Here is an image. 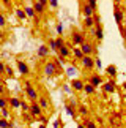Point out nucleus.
<instances>
[{
  "mask_svg": "<svg viewBox=\"0 0 126 128\" xmlns=\"http://www.w3.org/2000/svg\"><path fill=\"white\" fill-rule=\"evenodd\" d=\"M114 18L117 21L118 27L120 26H125V19H126V10L122 6V2L115 0L114 2Z\"/></svg>",
  "mask_w": 126,
  "mask_h": 128,
  "instance_id": "nucleus-1",
  "label": "nucleus"
},
{
  "mask_svg": "<svg viewBox=\"0 0 126 128\" xmlns=\"http://www.w3.org/2000/svg\"><path fill=\"white\" fill-rule=\"evenodd\" d=\"M43 73H44L46 78H55L57 74H60L62 71L57 68L54 60H46L44 65H43Z\"/></svg>",
  "mask_w": 126,
  "mask_h": 128,
  "instance_id": "nucleus-2",
  "label": "nucleus"
},
{
  "mask_svg": "<svg viewBox=\"0 0 126 128\" xmlns=\"http://www.w3.org/2000/svg\"><path fill=\"white\" fill-rule=\"evenodd\" d=\"M24 92H25V96L30 100V103L38 101V98H40V95H38V90L32 86L30 81H24Z\"/></svg>",
  "mask_w": 126,
  "mask_h": 128,
  "instance_id": "nucleus-3",
  "label": "nucleus"
},
{
  "mask_svg": "<svg viewBox=\"0 0 126 128\" xmlns=\"http://www.w3.org/2000/svg\"><path fill=\"white\" fill-rule=\"evenodd\" d=\"M69 41H71V44L74 48H80L82 44H84L85 41H87V38H85V35L82 32H79V30H72L71 32V35H69Z\"/></svg>",
  "mask_w": 126,
  "mask_h": 128,
  "instance_id": "nucleus-4",
  "label": "nucleus"
},
{
  "mask_svg": "<svg viewBox=\"0 0 126 128\" xmlns=\"http://www.w3.org/2000/svg\"><path fill=\"white\" fill-rule=\"evenodd\" d=\"M32 5H33V10L36 11L38 16L46 14L47 8H49V2H47V0H35V2H32Z\"/></svg>",
  "mask_w": 126,
  "mask_h": 128,
  "instance_id": "nucleus-5",
  "label": "nucleus"
},
{
  "mask_svg": "<svg viewBox=\"0 0 126 128\" xmlns=\"http://www.w3.org/2000/svg\"><path fill=\"white\" fill-rule=\"evenodd\" d=\"M72 48H74V46H72L71 43H66L63 48L59 49V52H57V57H60L62 60H65V62H66L68 58H71V57H72Z\"/></svg>",
  "mask_w": 126,
  "mask_h": 128,
  "instance_id": "nucleus-6",
  "label": "nucleus"
},
{
  "mask_svg": "<svg viewBox=\"0 0 126 128\" xmlns=\"http://www.w3.org/2000/svg\"><path fill=\"white\" fill-rule=\"evenodd\" d=\"M80 68H82V70H84V71H93L95 70V57H91V56H85L84 58H82V60H80Z\"/></svg>",
  "mask_w": 126,
  "mask_h": 128,
  "instance_id": "nucleus-7",
  "label": "nucleus"
},
{
  "mask_svg": "<svg viewBox=\"0 0 126 128\" xmlns=\"http://www.w3.org/2000/svg\"><path fill=\"white\" fill-rule=\"evenodd\" d=\"M16 68H17V71H19L21 76H28L30 74V66H28V63L25 60H22V58H17L16 60Z\"/></svg>",
  "mask_w": 126,
  "mask_h": 128,
  "instance_id": "nucleus-8",
  "label": "nucleus"
},
{
  "mask_svg": "<svg viewBox=\"0 0 126 128\" xmlns=\"http://www.w3.org/2000/svg\"><path fill=\"white\" fill-rule=\"evenodd\" d=\"M80 49H82V52H84V56H91V57H93L95 54H96V46H95V43H91V41H88V40L82 44Z\"/></svg>",
  "mask_w": 126,
  "mask_h": 128,
  "instance_id": "nucleus-9",
  "label": "nucleus"
},
{
  "mask_svg": "<svg viewBox=\"0 0 126 128\" xmlns=\"http://www.w3.org/2000/svg\"><path fill=\"white\" fill-rule=\"evenodd\" d=\"M71 88L74 92H84V87H85V81L82 78H72L71 82H69Z\"/></svg>",
  "mask_w": 126,
  "mask_h": 128,
  "instance_id": "nucleus-10",
  "label": "nucleus"
},
{
  "mask_svg": "<svg viewBox=\"0 0 126 128\" xmlns=\"http://www.w3.org/2000/svg\"><path fill=\"white\" fill-rule=\"evenodd\" d=\"M88 82L91 86H93L95 88H98V87H103V84H104V79L101 78V74L99 73H91V74L88 76Z\"/></svg>",
  "mask_w": 126,
  "mask_h": 128,
  "instance_id": "nucleus-11",
  "label": "nucleus"
},
{
  "mask_svg": "<svg viewBox=\"0 0 126 128\" xmlns=\"http://www.w3.org/2000/svg\"><path fill=\"white\" fill-rule=\"evenodd\" d=\"M80 13H82V16H84V18H93L95 14H96V11H93L87 2H80Z\"/></svg>",
  "mask_w": 126,
  "mask_h": 128,
  "instance_id": "nucleus-12",
  "label": "nucleus"
},
{
  "mask_svg": "<svg viewBox=\"0 0 126 128\" xmlns=\"http://www.w3.org/2000/svg\"><path fill=\"white\" fill-rule=\"evenodd\" d=\"M36 56H38V58H47L51 56V48L47 44H40L38 51H36Z\"/></svg>",
  "mask_w": 126,
  "mask_h": 128,
  "instance_id": "nucleus-13",
  "label": "nucleus"
},
{
  "mask_svg": "<svg viewBox=\"0 0 126 128\" xmlns=\"http://www.w3.org/2000/svg\"><path fill=\"white\" fill-rule=\"evenodd\" d=\"M43 108L40 106V103L38 101H33V103H30V114L35 117V119H38L40 116H43Z\"/></svg>",
  "mask_w": 126,
  "mask_h": 128,
  "instance_id": "nucleus-14",
  "label": "nucleus"
},
{
  "mask_svg": "<svg viewBox=\"0 0 126 128\" xmlns=\"http://www.w3.org/2000/svg\"><path fill=\"white\" fill-rule=\"evenodd\" d=\"M115 90H117V82H115V79H109L103 84V92L104 93H114Z\"/></svg>",
  "mask_w": 126,
  "mask_h": 128,
  "instance_id": "nucleus-15",
  "label": "nucleus"
},
{
  "mask_svg": "<svg viewBox=\"0 0 126 128\" xmlns=\"http://www.w3.org/2000/svg\"><path fill=\"white\" fill-rule=\"evenodd\" d=\"M38 103H40V106L43 108V111L52 109V103H51V100H49V96H47V95H40V98H38Z\"/></svg>",
  "mask_w": 126,
  "mask_h": 128,
  "instance_id": "nucleus-16",
  "label": "nucleus"
},
{
  "mask_svg": "<svg viewBox=\"0 0 126 128\" xmlns=\"http://www.w3.org/2000/svg\"><path fill=\"white\" fill-rule=\"evenodd\" d=\"M8 101H9V109H11V111L21 109V103H22V100H21L19 96H9Z\"/></svg>",
  "mask_w": 126,
  "mask_h": 128,
  "instance_id": "nucleus-17",
  "label": "nucleus"
},
{
  "mask_svg": "<svg viewBox=\"0 0 126 128\" xmlns=\"http://www.w3.org/2000/svg\"><path fill=\"white\" fill-rule=\"evenodd\" d=\"M14 16L17 18V21H21V22H25L27 21V14H25V10H24L22 6H16L14 8Z\"/></svg>",
  "mask_w": 126,
  "mask_h": 128,
  "instance_id": "nucleus-18",
  "label": "nucleus"
},
{
  "mask_svg": "<svg viewBox=\"0 0 126 128\" xmlns=\"http://www.w3.org/2000/svg\"><path fill=\"white\" fill-rule=\"evenodd\" d=\"M22 8L25 10V14H27V18H28V19H32V21H35L38 14H36V11H35V10H33V5H32V3H28V5H24Z\"/></svg>",
  "mask_w": 126,
  "mask_h": 128,
  "instance_id": "nucleus-19",
  "label": "nucleus"
},
{
  "mask_svg": "<svg viewBox=\"0 0 126 128\" xmlns=\"http://www.w3.org/2000/svg\"><path fill=\"white\" fill-rule=\"evenodd\" d=\"M95 40H96V43H103V40H104L103 26H95Z\"/></svg>",
  "mask_w": 126,
  "mask_h": 128,
  "instance_id": "nucleus-20",
  "label": "nucleus"
},
{
  "mask_svg": "<svg viewBox=\"0 0 126 128\" xmlns=\"http://www.w3.org/2000/svg\"><path fill=\"white\" fill-rule=\"evenodd\" d=\"M117 73H118V70L114 63H110L109 66H106V74H107L109 79H115V78H117Z\"/></svg>",
  "mask_w": 126,
  "mask_h": 128,
  "instance_id": "nucleus-21",
  "label": "nucleus"
},
{
  "mask_svg": "<svg viewBox=\"0 0 126 128\" xmlns=\"http://www.w3.org/2000/svg\"><path fill=\"white\" fill-rule=\"evenodd\" d=\"M77 114H79L80 117H88V114H90V109H88V106L87 104H84V103H80L79 104V108H77Z\"/></svg>",
  "mask_w": 126,
  "mask_h": 128,
  "instance_id": "nucleus-22",
  "label": "nucleus"
},
{
  "mask_svg": "<svg viewBox=\"0 0 126 128\" xmlns=\"http://www.w3.org/2000/svg\"><path fill=\"white\" fill-rule=\"evenodd\" d=\"M82 26H84V28H87V30H93L95 28V19L93 18H84Z\"/></svg>",
  "mask_w": 126,
  "mask_h": 128,
  "instance_id": "nucleus-23",
  "label": "nucleus"
},
{
  "mask_svg": "<svg viewBox=\"0 0 126 128\" xmlns=\"http://www.w3.org/2000/svg\"><path fill=\"white\" fill-rule=\"evenodd\" d=\"M72 57H74L76 62H80L85 56H84V52H82L80 48H72Z\"/></svg>",
  "mask_w": 126,
  "mask_h": 128,
  "instance_id": "nucleus-24",
  "label": "nucleus"
},
{
  "mask_svg": "<svg viewBox=\"0 0 126 128\" xmlns=\"http://www.w3.org/2000/svg\"><path fill=\"white\" fill-rule=\"evenodd\" d=\"M84 93H85L87 96H93L95 93H96V88H95L93 86H91L90 82H85V87H84Z\"/></svg>",
  "mask_w": 126,
  "mask_h": 128,
  "instance_id": "nucleus-25",
  "label": "nucleus"
},
{
  "mask_svg": "<svg viewBox=\"0 0 126 128\" xmlns=\"http://www.w3.org/2000/svg\"><path fill=\"white\" fill-rule=\"evenodd\" d=\"M65 111H66L68 114H69V116L72 117V119H76V117L79 116V114H77V109H74V108H72V106H71V104H69L68 101L65 103Z\"/></svg>",
  "mask_w": 126,
  "mask_h": 128,
  "instance_id": "nucleus-26",
  "label": "nucleus"
},
{
  "mask_svg": "<svg viewBox=\"0 0 126 128\" xmlns=\"http://www.w3.org/2000/svg\"><path fill=\"white\" fill-rule=\"evenodd\" d=\"M82 124L85 125V128H99V125L96 124L95 120L88 119V117H85V119H82Z\"/></svg>",
  "mask_w": 126,
  "mask_h": 128,
  "instance_id": "nucleus-27",
  "label": "nucleus"
},
{
  "mask_svg": "<svg viewBox=\"0 0 126 128\" xmlns=\"http://www.w3.org/2000/svg\"><path fill=\"white\" fill-rule=\"evenodd\" d=\"M8 95H3L0 96V109H6V108H9V101H8Z\"/></svg>",
  "mask_w": 126,
  "mask_h": 128,
  "instance_id": "nucleus-28",
  "label": "nucleus"
},
{
  "mask_svg": "<svg viewBox=\"0 0 126 128\" xmlns=\"http://www.w3.org/2000/svg\"><path fill=\"white\" fill-rule=\"evenodd\" d=\"M0 28H2V30L6 28V14H5L3 11L0 13Z\"/></svg>",
  "mask_w": 126,
  "mask_h": 128,
  "instance_id": "nucleus-29",
  "label": "nucleus"
},
{
  "mask_svg": "<svg viewBox=\"0 0 126 128\" xmlns=\"http://www.w3.org/2000/svg\"><path fill=\"white\" fill-rule=\"evenodd\" d=\"M46 44L51 48V51H54V52H57V51H59V49H57V44H55V38H49Z\"/></svg>",
  "mask_w": 126,
  "mask_h": 128,
  "instance_id": "nucleus-30",
  "label": "nucleus"
},
{
  "mask_svg": "<svg viewBox=\"0 0 126 128\" xmlns=\"http://www.w3.org/2000/svg\"><path fill=\"white\" fill-rule=\"evenodd\" d=\"M6 78H14V70L11 65H6V70H5V79Z\"/></svg>",
  "mask_w": 126,
  "mask_h": 128,
  "instance_id": "nucleus-31",
  "label": "nucleus"
},
{
  "mask_svg": "<svg viewBox=\"0 0 126 128\" xmlns=\"http://www.w3.org/2000/svg\"><path fill=\"white\" fill-rule=\"evenodd\" d=\"M33 119H35V117H33V116L30 114V112H22V120H24V122L30 124V122H32Z\"/></svg>",
  "mask_w": 126,
  "mask_h": 128,
  "instance_id": "nucleus-32",
  "label": "nucleus"
},
{
  "mask_svg": "<svg viewBox=\"0 0 126 128\" xmlns=\"http://www.w3.org/2000/svg\"><path fill=\"white\" fill-rule=\"evenodd\" d=\"M55 44H57V49H60V48H63V46H65V40H63V36H57L55 38ZM57 52H59V51H57Z\"/></svg>",
  "mask_w": 126,
  "mask_h": 128,
  "instance_id": "nucleus-33",
  "label": "nucleus"
},
{
  "mask_svg": "<svg viewBox=\"0 0 126 128\" xmlns=\"http://www.w3.org/2000/svg\"><path fill=\"white\" fill-rule=\"evenodd\" d=\"M68 103H69V104L74 108V109H77V108H79V104L80 103L77 101V98H74V96H69V100H68Z\"/></svg>",
  "mask_w": 126,
  "mask_h": 128,
  "instance_id": "nucleus-34",
  "label": "nucleus"
},
{
  "mask_svg": "<svg viewBox=\"0 0 126 128\" xmlns=\"http://www.w3.org/2000/svg\"><path fill=\"white\" fill-rule=\"evenodd\" d=\"M21 109H22V112H30V103H27L25 100H22V103H21Z\"/></svg>",
  "mask_w": 126,
  "mask_h": 128,
  "instance_id": "nucleus-35",
  "label": "nucleus"
},
{
  "mask_svg": "<svg viewBox=\"0 0 126 128\" xmlns=\"http://www.w3.org/2000/svg\"><path fill=\"white\" fill-rule=\"evenodd\" d=\"M87 3L90 5V8L93 10V11L98 13V2H96V0H87Z\"/></svg>",
  "mask_w": 126,
  "mask_h": 128,
  "instance_id": "nucleus-36",
  "label": "nucleus"
},
{
  "mask_svg": "<svg viewBox=\"0 0 126 128\" xmlns=\"http://www.w3.org/2000/svg\"><path fill=\"white\" fill-rule=\"evenodd\" d=\"M55 30H57V36H62L63 35V24L62 22H57L55 24Z\"/></svg>",
  "mask_w": 126,
  "mask_h": 128,
  "instance_id": "nucleus-37",
  "label": "nucleus"
},
{
  "mask_svg": "<svg viewBox=\"0 0 126 128\" xmlns=\"http://www.w3.org/2000/svg\"><path fill=\"white\" fill-rule=\"evenodd\" d=\"M62 90H63V92H66V93H69L71 96H72V92H74V90L71 88V86H68V84H63V86H62Z\"/></svg>",
  "mask_w": 126,
  "mask_h": 128,
  "instance_id": "nucleus-38",
  "label": "nucleus"
},
{
  "mask_svg": "<svg viewBox=\"0 0 126 128\" xmlns=\"http://www.w3.org/2000/svg\"><path fill=\"white\" fill-rule=\"evenodd\" d=\"M0 128H9V120L8 119H0Z\"/></svg>",
  "mask_w": 126,
  "mask_h": 128,
  "instance_id": "nucleus-39",
  "label": "nucleus"
},
{
  "mask_svg": "<svg viewBox=\"0 0 126 128\" xmlns=\"http://www.w3.org/2000/svg\"><path fill=\"white\" fill-rule=\"evenodd\" d=\"M120 33H122V36H123V41H125V46H126V26H120Z\"/></svg>",
  "mask_w": 126,
  "mask_h": 128,
  "instance_id": "nucleus-40",
  "label": "nucleus"
},
{
  "mask_svg": "<svg viewBox=\"0 0 126 128\" xmlns=\"http://www.w3.org/2000/svg\"><path fill=\"white\" fill-rule=\"evenodd\" d=\"M9 116H11V114H9V108H6V109H2V117H3V119H11V117H9Z\"/></svg>",
  "mask_w": 126,
  "mask_h": 128,
  "instance_id": "nucleus-41",
  "label": "nucleus"
},
{
  "mask_svg": "<svg viewBox=\"0 0 126 128\" xmlns=\"http://www.w3.org/2000/svg\"><path fill=\"white\" fill-rule=\"evenodd\" d=\"M38 122H40L41 125H47V116H44V114L40 116V117H38Z\"/></svg>",
  "mask_w": 126,
  "mask_h": 128,
  "instance_id": "nucleus-42",
  "label": "nucleus"
},
{
  "mask_svg": "<svg viewBox=\"0 0 126 128\" xmlns=\"http://www.w3.org/2000/svg\"><path fill=\"white\" fill-rule=\"evenodd\" d=\"M49 8L57 10V8H59V2H57V0H49Z\"/></svg>",
  "mask_w": 126,
  "mask_h": 128,
  "instance_id": "nucleus-43",
  "label": "nucleus"
},
{
  "mask_svg": "<svg viewBox=\"0 0 126 128\" xmlns=\"http://www.w3.org/2000/svg\"><path fill=\"white\" fill-rule=\"evenodd\" d=\"M95 66H96V70H101V66H103V63H101V58H99V57H95Z\"/></svg>",
  "mask_w": 126,
  "mask_h": 128,
  "instance_id": "nucleus-44",
  "label": "nucleus"
},
{
  "mask_svg": "<svg viewBox=\"0 0 126 128\" xmlns=\"http://www.w3.org/2000/svg\"><path fill=\"white\" fill-rule=\"evenodd\" d=\"M93 19H95V26H103V24H101V16H99L98 13L93 16Z\"/></svg>",
  "mask_w": 126,
  "mask_h": 128,
  "instance_id": "nucleus-45",
  "label": "nucleus"
},
{
  "mask_svg": "<svg viewBox=\"0 0 126 128\" xmlns=\"http://www.w3.org/2000/svg\"><path fill=\"white\" fill-rule=\"evenodd\" d=\"M52 128H62V120L57 119V120L54 122V125H52Z\"/></svg>",
  "mask_w": 126,
  "mask_h": 128,
  "instance_id": "nucleus-46",
  "label": "nucleus"
},
{
  "mask_svg": "<svg viewBox=\"0 0 126 128\" xmlns=\"http://www.w3.org/2000/svg\"><path fill=\"white\" fill-rule=\"evenodd\" d=\"M2 5L6 6V8H9V6H11V2H9V0H2Z\"/></svg>",
  "mask_w": 126,
  "mask_h": 128,
  "instance_id": "nucleus-47",
  "label": "nucleus"
},
{
  "mask_svg": "<svg viewBox=\"0 0 126 128\" xmlns=\"http://www.w3.org/2000/svg\"><path fill=\"white\" fill-rule=\"evenodd\" d=\"M0 36H2V41H5V38H6V33H5V30L0 32Z\"/></svg>",
  "mask_w": 126,
  "mask_h": 128,
  "instance_id": "nucleus-48",
  "label": "nucleus"
},
{
  "mask_svg": "<svg viewBox=\"0 0 126 128\" xmlns=\"http://www.w3.org/2000/svg\"><path fill=\"white\" fill-rule=\"evenodd\" d=\"M68 74H69V76H72V74H74V66H71L69 70H68Z\"/></svg>",
  "mask_w": 126,
  "mask_h": 128,
  "instance_id": "nucleus-49",
  "label": "nucleus"
},
{
  "mask_svg": "<svg viewBox=\"0 0 126 128\" xmlns=\"http://www.w3.org/2000/svg\"><path fill=\"white\" fill-rule=\"evenodd\" d=\"M77 128H85V125H84V124L80 122V124H77Z\"/></svg>",
  "mask_w": 126,
  "mask_h": 128,
  "instance_id": "nucleus-50",
  "label": "nucleus"
},
{
  "mask_svg": "<svg viewBox=\"0 0 126 128\" xmlns=\"http://www.w3.org/2000/svg\"><path fill=\"white\" fill-rule=\"evenodd\" d=\"M122 88H123V92L126 93V82H123V86H122Z\"/></svg>",
  "mask_w": 126,
  "mask_h": 128,
  "instance_id": "nucleus-51",
  "label": "nucleus"
},
{
  "mask_svg": "<svg viewBox=\"0 0 126 128\" xmlns=\"http://www.w3.org/2000/svg\"><path fill=\"white\" fill-rule=\"evenodd\" d=\"M38 128H49V126H47V125H41V124H40V126H38Z\"/></svg>",
  "mask_w": 126,
  "mask_h": 128,
  "instance_id": "nucleus-52",
  "label": "nucleus"
}]
</instances>
